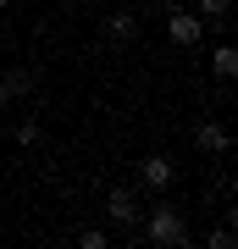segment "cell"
Listing matches in <instances>:
<instances>
[{
	"label": "cell",
	"mask_w": 238,
	"mask_h": 249,
	"mask_svg": "<svg viewBox=\"0 0 238 249\" xmlns=\"http://www.w3.org/2000/svg\"><path fill=\"white\" fill-rule=\"evenodd\" d=\"M139 238H150V244H161V249H183V244H188V222H183V211H177L166 194H161L150 211H144Z\"/></svg>",
	"instance_id": "6da1fadb"
},
{
	"label": "cell",
	"mask_w": 238,
	"mask_h": 249,
	"mask_svg": "<svg viewBox=\"0 0 238 249\" xmlns=\"http://www.w3.org/2000/svg\"><path fill=\"white\" fill-rule=\"evenodd\" d=\"M166 39L183 45V50H194L205 39V17H200V11H172V17H166Z\"/></svg>",
	"instance_id": "7a4b0ae2"
},
{
	"label": "cell",
	"mask_w": 238,
	"mask_h": 249,
	"mask_svg": "<svg viewBox=\"0 0 238 249\" xmlns=\"http://www.w3.org/2000/svg\"><path fill=\"white\" fill-rule=\"evenodd\" d=\"M106 211H111V222H116V227H128V232H139V222H144V211H139V194H133V188H111Z\"/></svg>",
	"instance_id": "3957f363"
},
{
	"label": "cell",
	"mask_w": 238,
	"mask_h": 249,
	"mask_svg": "<svg viewBox=\"0 0 238 249\" xmlns=\"http://www.w3.org/2000/svg\"><path fill=\"white\" fill-rule=\"evenodd\" d=\"M177 178V166H172V155H144V166H139V183L150 188V194H166Z\"/></svg>",
	"instance_id": "277c9868"
},
{
	"label": "cell",
	"mask_w": 238,
	"mask_h": 249,
	"mask_svg": "<svg viewBox=\"0 0 238 249\" xmlns=\"http://www.w3.org/2000/svg\"><path fill=\"white\" fill-rule=\"evenodd\" d=\"M194 144H200L205 155H227V150H233V133H227V127H221V122H200Z\"/></svg>",
	"instance_id": "5b68a950"
},
{
	"label": "cell",
	"mask_w": 238,
	"mask_h": 249,
	"mask_svg": "<svg viewBox=\"0 0 238 249\" xmlns=\"http://www.w3.org/2000/svg\"><path fill=\"white\" fill-rule=\"evenodd\" d=\"M0 78H6V89H11V100H22V94H34L39 72H34V67H17V72H0Z\"/></svg>",
	"instance_id": "8992f818"
},
{
	"label": "cell",
	"mask_w": 238,
	"mask_h": 249,
	"mask_svg": "<svg viewBox=\"0 0 238 249\" xmlns=\"http://www.w3.org/2000/svg\"><path fill=\"white\" fill-rule=\"evenodd\" d=\"M106 34L116 39V45H128V39L139 34V17H133V11H116V17H106Z\"/></svg>",
	"instance_id": "52a82bcc"
},
{
	"label": "cell",
	"mask_w": 238,
	"mask_h": 249,
	"mask_svg": "<svg viewBox=\"0 0 238 249\" xmlns=\"http://www.w3.org/2000/svg\"><path fill=\"white\" fill-rule=\"evenodd\" d=\"M211 72H216V78H238V50L221 45V50L211 55Z\"/></svg>",
	"instance_id": "ba28073f"
},
{
	"label": "cell",
	"mask_w": 238,
	"mask_h": 249,
	"mask_svg": "<svg viewBox=\"0 0 238 249\" xmlns=\"http://www.w3.org/2000/svg\"><path fill=\"white\" fill-rule=\"evenodd\" d=\"M78 244H83V249H106L111 238H106V232H100V227H83V232H78Z\"/></svg>",
	"instance_id": "9c48e42d"
},
{
	"label": "cell",
	"mask_w": 238,
	"mask_h": 249,
	"mask_svg": "<svg viewBox=\"0 0 238 249\" xmlns=\"http://www.w3.org/2000/svg\"><path fill=\"white\" fill-rule=\"evenodd\" d=\"M200 17H211V22H221V17H227V0H200Z\"/></svg>",
	"instance_id": "30bf717a"
},
{
	"label": "cell",
	"mask_w": 238,
	"mask_h": 249,
	"mask_svg": "<svg viewBox=\"0 0 238 249\" xmlns=\"http://www.w3.org/2000/svg\"><path fill=\"white\" fill-rule=\"evenodd\" d=\"M17 144H39V122H17Z\"/></svg>",
	"instance_id": "8fae6325"
},
{
	"label": "cell",
	"mask_w": 238,
	"mask_h": 249,
	"mask_svg": "<svg viewBox=\"0 0 238 249\" xmlns=\"http://www.w3.org/2000/svg\"><path fill=\"white\" fill-rule=\"evenodd\" d=\"M0 106H11V89H6V78H0Z\"/></svg>",
	"instance_id": "7c38bea8"
},
{
	"label": "cell",
	"mask_w": 238,
	"mask_h": 249,
	"mask_svg": "<svg viewBox=\"0 0 238 249\" xmlns=\"http://www.w3.org/2000/svg\"><path fill=\"white\" fill-rule=\"evenodd\" d=\"M0 45H6V28H0Z\"/></svg>",
	"instance_id": "4fadbf2b"
},
{
	"label": "cell",
	"mask_w": 238,
	"mask_h": 249,
	"mask_svg": "<svg viewBox=\"0 0 238 249\" xmlns=\"http://www.w3.org/2000/svg\"><path fill=\"white\" fill-rule=\"evenodd\" d=\"M6 6H11V0H0V11H6Z\"/></svg>",
	"instance_id": "5bb4252c"
}]
</instances>
